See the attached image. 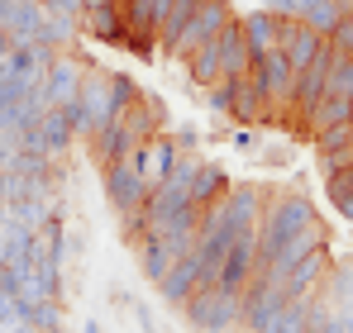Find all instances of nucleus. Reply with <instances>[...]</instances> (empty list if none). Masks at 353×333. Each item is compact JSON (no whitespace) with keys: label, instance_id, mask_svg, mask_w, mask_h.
<instances>
[{"label":"nucleus","instance_id":"1","mask_svg":"<svg viewBox=\"0 0 353 333\" xmlns=\"http://www.w3.org/2000/svg\"><path fill=\"white\" fill-rule=\"evenodd\" d=\"M315 200L310 195H301V191H287V195H272L268 205H263V215H258V262L282 243V238H292L296 228H305V224H315Z\"/></svg>","mask_w":353,"mask_h":333},{"label":"nucleus","instance_id":"2","mask_svg":"<svg viewBox=\"0 0 353 333\" xmlns=\"http://www.w3.org/2000/svg\"><path fill=\"white\" fill-rule=\"evenodd\" d=\"M186 324L196 333H234L243 329V295L225 286H201L186 305H181Z\"/></svg>","mask_w":353,"mask_h":333},{"label":"nucleus","instance_id":"3","mask_svg":"<svg viewBox=\"0 0 353 333\" xmlns=\"http://www.w3.org/2000/svg\"><path fill=\"white\" fill-rule=\"evenodd\" d=\"M67 110H72V133H77V138H96V133L110 124V72H105V67H86L81 96H77Z\"/></svg>","mask_w":353,"mask_h":333},{"label":"nucleus","instance_id":"4","mask_svg":"<svg viewBox=\"0 0 353 333\" xmlns=\"http://www.w3.org/2000/svg\"><path fill=\"white\" fill-rule=\"evenodd\" d=\"M230 19H234V5H230V0H201V5H196V14L181 24V34H176L163 53L176 57V62H186V57L196 53L201 43H210V39H215Z\"/></svg>","mask_w":353,"mask_h":333},{"label":"nucleus","instance_id":"5","mask_svg":"<svg viewBox=\"0 0 353 333\" xmlns=\"http://www.w3.org/2000/svg\"><path fill=\"white\" fill-rule=\"evenodd\" d=\"M101 186H105V200H110V210H115L119 219L124 215H139L143 200H148V181L139 176L134 158H119V162L101 166Z\"/></svg>","mask_w":353,"mask_h":333},{"label":"nucleus","instance_id":"6","mask_svg":"<svg viewBox=\"0 0 353 333\" xmlns=\"http://www.w3.org/2000/svg\"><path fill=\"white\" fill-rule=\"evenodd\" d=\"M315 248H330V238H325V224H305V228H296L292 238H282L263 262H258V272H268V277H282V272H292L296 262L305 257V253H315Z\"/></svg>","mask_w":353,"mask_h":333},{"label":"nucleus","instance_id":"7","mask_svg":"<svg viewBox=\"0 0 353 333\" xmlns=\"http://www.w3.org/2000/svg\"><path fill=\"white\" fill-rule=\"evenodd\" d=\"M253 272H258V233L248 228V233H239L234 243L225 248L220 272H215V286H225V290H239V295H243V286L253 281Z\"/></svg>","mask_w":353,"mask_h":333},{"label":"nucleus","instance_id":"8","mask_svg":"<svg viewBox=\"0 0 353 333\" xmlns=\"http://www.w3.org/2000/svg\"><path fill=\"white\" fill-rule=\"evenodd\" d=\"M239 29H243L248 57L258 62V57H268V53H277V48H282V39H287L292 19H277L272 10H253V14H243V19H239Z\"/></svg>","mask_w":353,"mask_h":333},{"label":"nucleus","instance_id":"9","mask_svg":"<svg viewBox=\"0 0 353 333\" xmlns=\"http://www.w3.org/2000/svg\"><path fill=\"white\" fill-rule=\"evenodd\" d=\"M176 153H181V148H176V138H168V133L158 129V133H148V138H143V143H139L129 158H134V166H139V176L148 181V191H153V186H158V181L172 171Z\"/></svg>","mask_w":353,"mask_h":333},{"label":"nucleus","instance_id":"10","mask_svg":"<svg viewBox=\"0 0 353 333\" xmlns=\"http://www.w3.org/2000/svg\"><path fill=\"white\" fill-rule=\"evenodd\" d=\"M81 81H86V62H77V57L67 53H53V62H48V76H43V96H48V105H72L77 96H81Z\"/></svg>","mask_w":353,"mask_h":333},{"label":"nucleus","instance_id":"11","mask_svg":"<svg viewBox=\"0 0 353 333\" xmlns=\"http://www.w3.org/2000/svg\"><path fill=\"white\" fill-rule=\"evenodd\" d=\"M196 290H201V257H196V248H191V253H181L172 267L163 272V281H158V295H163L168 305H176V310H181V305H186Z\"/></svg>","mask_w":353,"mask_h":333},{"label":"nucleus","instance_id":"12","mask_svg":"<svg viewBox=\"0 0 353 333\" xmlns=\"http://www.w3.org/2000/svg\"><path fill=\"white\" fill-rule=\"evenodd\" d=\"M14 295L24 300V314H29V305H39V300H62V262H53V257H34L29 281H24Z\"/></svg>","mask_w":353,"mask_h":333},{"label":"nucleus","instance_id":"13","mask_svg":"<svg viewBox=\"0 0 353 333\" xmlns=\"http://www.w3.org/2000/svg\"><path fill=\"white\" fill-rule=\"evenodd\" d=\"M325 277H330V253H325V248H315V253H305L292 272H282L277 281H282V290H287V295H315V290L325 286Z\"/></svg>","mask_w":353,"mask_h":333},{"label":"nucleus","instance_id":"14","mask_svg":"<svg viewBox=\"0 0 353 333\" xmlns=\"http://www.w3.org/2000/svg\"><path fill=\"white\" fill-rule=\"evenodd\" d=\"M230 186H234V181H230V171H225L220 162H196L191 195H186V200H191L196 210H210L215 200H225V191H230Z\"/></svg>","mask_w":353,"mask_h":333},{"label":"nucleus","instance_id":"15","mask_svg":"<svg viewBox=\"0 0 353 333\" xmlns=\"http://www.w3.org/2000/svg\"><path fill=\"white\" fill-rule=\"evenodd\" d=\"M220 39V76H248L253 57H248V43H243V29H239V14L215 34Z\"/></svg>","mask_w":353,"mask_h":333},{"label":"nucleus","instance_id":"16","mask_svg":"<svg viewBox=\"0 0 353 333\" xmlns=\"http://www.w3.org/2000/svg\"><path fill=\"white\" fill-rule=\"evenodd\" d=\"M325 48H330V43H325L315 29H305L301 19H292V29H287V39H282V53H287V62H292L296 72H301V67H310Z\"/></svg>","mask_w":353,"mask_h":333},{"label":"nucleus","instance_id":"17","mask_svg":"<svg viewBox=\"0 0 353 333\" xmlns=\"http://www.w3.org/2000/svg\"><path fill=\"white\" fill-rule=\"evenodd\" d=\"M134 248H139V272L153 281V286H158V281H163V272L176 262V253L168 248V238H163V233H148V238H139Z\"/></svg>","mask_w":353,"mask_h":333},{"label":"nucleus","instance_id":"18","mask_svg":"<svg viewBox=\"0 0 353 333\" xmlns=\"http://www.w3.org/2000/svg\"><path fill=\"white\" fill-rule=\"evenodd\" d=\"M124 24V14H119V5H86L81 10V29L91 34V39H101V43H119V29Z\"/></svg>","mask_w":353,"mask_h":333},{"label":"nucleus","instance_id":"19","mask_svg":"<svg viewBox=\"0 0 353 333\" xmlns=\"http://www.w3.org/2000/svg\"><path fill=\"white\" fill-rule=\"evenodd\" d=\"M77 34H81V19H77V14L43 5V24H39V43H43V48H67Z\"/></svg>","mask_w":353,"mask_h":333},{"label":"nucleus","instance_id":"20","mask_svg":"<svg viewBox=\"0 0 353 333\" xmlns=\"http://www.w3.org/2000/svg\"><path fill=\"white\" fill-rule=\"evenodd\" d=\"M29 257H53V262L67 257V228H62V215H53L48 224L34 228V238H29Z\"/></svg>","mask_w":353,"mask_h":333},{"label":"nucleus","instance_id":"21","mask_svg":"<svg viewBox=\"0 0 353 333\" xmlns=\"http://www.w3.org/2000/svg\"><path fill=\"white\" fill-rule=\"evenodd\" d=\"M230 114H239L243 124H268L272 119V110H268V100H263V91L248 81V76H239V91H234V110Z\"/></svg>","mask_w":353,"mask_h":333},{"label":"nucleus","instance_id":"22","mask_svg":"<svg viewBox=\"0 0 353 333\" xmlns=\"http://www.w3.org/2000/svg\"><path fill=\"white\" fill-rule=\"evenodd\" d=\"M5 210H10V219L24 224L29 233H34L39 224H48L53 215H58V210H53V195H19V200H14V205H5Z\"/></svg>","mask_w":353,"mask_h":333},{"label":"nucleus","instance_id":"23","mask_svg":"<svg viewBox=\"0 0 353 333\" xmlns=\"http://www.w3.org/2000/svg\"><path fill=\"white\" fill-rule=\"evenodd\" d=\"M186 76H191L196 86H210V81L220 76V39H210V43H201L196 53L186 57Z\"/></svg>","mask_w":353,"mask_h":333},{"label":"nucleus","instance_id":"24","mask_svg":"<svg viewBox=\"0 0 353 333\" xmlns=\"http://www.w3.org/2000/svg\"><path fill=\"white\" fill-rule=\"evenodd\" d=\"M310 300H315V295H287L282 314L272 319V329H268V333H305V314H310Z\"/></svg>","mask_w":353,"mask_h":333},{"label":"nucleus","instance_id":"25","mask_svg":"<svg viewBox=\"0 0 353 333\" xmlns=\"http://www.w3.org/2000/svg\"><path fill=\"white\" fill-rule=\"evenodd\" d=\"M339 19H344V10H339V5H334V0H320V5H310V10H305V14H301V24H305V29H315V34H320V39H330V34H334V24H339Z\"/></svg>","mask_w":353,"mask_h":333},{"label":"nucleus","instance_id":"26","mask_svg":"<svg viewBox=\"0 0 353 333\" xmlns=\"http://www.w3.org/2000/svg\"><path fill=\"white\" fill-rule=\"evenodd\" d=\"M325 195H330V205L353 224V176L349 171H339V176H325Z\"/></svg>","mask_w":353,"mask_h":333},{"label":"nucleus","instance_id":"27","mask_svg":"<svg viewBox=\"0 0 353 333\" xmlns=\"http://www.w3.org/2000/svg\"><path fill=\"white\" fill-rule=\"evenodd\" d=\"M24 319L39 333H62V300H39V305H29Z\"/></svg>","mask_w":353,"mask_h":333},{"label":"nucleus","instance_id":"28","mask_svg":"<svg viewBox=\"0 0 353 333\" xmlns=\"http://www.w3.org/2000/svg\"><path fill=\"white\" fill-rule=\"evenodd\" d=\"M139 96H143V91H139V86H134L124 72H110V119H119V114L129 110Z\"/></svg>","mask_w":353,"mask_h":333},{"label":"nucleus","instance_id":"29","mask_svg":"<svg viewBox=\"0 0 353 333\" xmlns=\"http://www.w3.org/2000/svg\"><path fill=\"white\" fill-rule=\"evenodd\" d=\"M234 91H239V76H215V81L205 86L210 110H215V114H230V110H234Z\"/></svg>","mask_w":353,"mask_h":333},{"label":"nucleus","instance_id":"30","mask_svg":"<svg viewBox=\"0 0 353 333\" xmlns=\"http://www.w3.org/2000/svg\"><path fill=\"white\" fill-rule=\"evenodd\" d=\"M315 162L325 176H339V171H349L353 166V138L349 143H339V148H325V153H315Z\"/></svg>","mask_w":353,"mask_h":333},{"label":"nucleus","instance_id":"31","mask_svg":"<svg viewBox=\"0 0 353 333\" xmlns=\"http://www.w3.org/2000/svg\"><path fill=\"white\" fill-rule=\"evenodd\" d=\"M315 138V153H325V148H339V143H349L353 138V124H334V129H320V133H310Z\"/></svg>","mask_w":353,"mask_h":333},{"label":"nucleus","instance_id":"32","mask_svg":"<svg viewBox=\"0 0 353 333\" xmlns=\"http://www.w3.org/2000/svg\"><path fill=\"white\" fill-rule=\"evenodd\" d=\"M14 153H19V129L0 124V166H10V162H14Z\"/></svg>","mask_w":353,"mask_h":333},{"label":"nucleus","instance_id":"33","mask_svg":"<svg viewBox=\"0 0 353 333\" xmlns=\"http://www.w3.org/2000/svg\"><path fill=\"white\" fill-rule=\"evenodd\" d=\"M230 148H234V153H258V133L243 124V129H234V133H230Z\"/></svg>","mask_w":353,"mask_h":333},{"label":"nucleus","instance_id":"34","mask_svg":"<svg viewBox=\"0 0 353 333\" xmlns=\"http://www.w3.org/2000/svg\"><path fill=\"white\" fill-rule=\"evenodd\" d=\"M139 324H143V333H158V329H153V314H148V310H139Z\"/></svg>","mask_w":353,"mask_h":333},{"label":"nucleus","instance_id":"35","mask_svg":"<svg viewBox=\"0 0 353 333\" xmlns=\"http://www.w3.org/2000/svg\"><path fill=\"white\" fill-rule=\"evenodd\" d=\"M310 5H320V0H296V19H301V14H305Z\"/></svg>","mask_w":353,"mask_h":333},{"label":"nucleus","instance_id":"36","mask_svg":"<svg viewBox=\"0 0 353 333\" xmlns=\"http://www.w3.org/2000/svg\"><path fill=\"white\" fill-rule=\"evenodd\" d=\"M334 5H339V10H344V14H353V0H334Z\"/></svg>","mask_w":353,"mask_h":333},{"label":"nucleus","instance_id":"37","mask_svg":"<svg viewBox=\"0 0 353 333\" xmlns=\"http://www.w3.org/2000/svg\"><path fill=\"white\" fill-rule=\"evenodd\" d=\"M5 219H10V210H5V205H0V228H5Z\"/></svg>","mask_w":353,"mask_h":333},{"label":"nucleus","instance_id":"38","mask_svg":"<svg viewBox=\"0 0 353 333\" xmlns=\"http://www.w3.org/2000/svg\"><path fill=\"white\" fill-rule=\"evenodd\" d=\"M81 333H101V324H86V329H81Z\"/></svg>","mask_w":353,"mask_h":333},{"label":"nucleus","instance_id":"39","mask_svg":"<svg viewBox=\"0 0 353 333\" xmlns=\"http://www.w3.org/2000/svg\"><path fill=\"white\" fill-rule=\"evenodd\" d=\"M349 124H353V114H349Z\"/></svg>","mask_w":353,"mask_h":333}]
</instances>
